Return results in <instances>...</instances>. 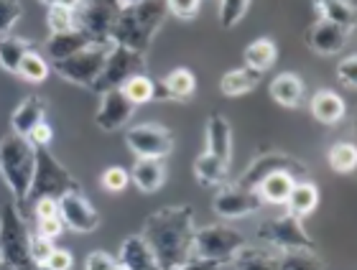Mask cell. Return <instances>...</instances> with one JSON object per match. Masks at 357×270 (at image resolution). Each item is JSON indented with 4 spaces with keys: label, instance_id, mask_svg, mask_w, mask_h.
I'll return each mask as SVG.
<instances>
[{
    "label": "cell",
    "instance_id": "cell-44",
    "mask_svg": "<svg viewBox=\"0 0 357 270\" xmlns=\"http://www.w3.org/2000/svg\"><path fill=\"white\" fill-rule=\"evenodd\" d=\"M118 268V257H112L105 250H92L84 257V270H115Z\"/></svg>",
    "mask_w": 357,
    "mask_h": 270
},
{
    "label": "cell",
    "instance_id": "cell-2",
    "mask_svg": "<svg viewBox=\"0 0 357 270\" xmlns=\"http://www.w3.org/2000/svg\"><path fill=\"white\" fill-rule=\"evenodd\" d=\"M166 15H169L166 0H138L133 6H126L115 21L110 41L130 51L146 54L158 29L164 26Z\"/></svg>",
    "mask_w": 357,
    "mask_h": 270
},
{
    "label": "cell",
    "instance_id": "cell-45",
    "mask_svg": "<svg viewBox=\"0 0 357 270\" xmlns=\"http://www.w3.org/2000/svg\"><path fill=\"white\" fill-rule=\"evenodd\" d=\"M29 141L36 145V148H52V141H54V128L49 125L46 120H41L36 128L29 133Z\"/></svg>",
    "mask_w": 357,
    "mask_h": 270
},
{
    "label": "cell",
    "instance_id": "cell-7",
    "mask_svg": "<svg viewBox=\"0 0 357 270\" xmlns=\"http://www.w3.org/2000/svg\"><path fill=\"white\" fill-rule=\"evenodd\" d=\"M245 235L227 225H207L194 232L192 255L202 260H215L220 265H227L235 257L240 248H245Z\"/></svg>",
    "mask_w": 357,
    "mask_h": 270
},
{
    "label": "cell",
    "instance_id": "cell-13",
    "mask_svg": "<svg viewBox=\"0 0 357 270\" xmlns=\"http://www.w3.org/2000/svg\"><path fill=\"white\" fill-rule=\"evenodd\" d=\"M120 10V0H84L82 8L77 10V23L79 29L87 31L89 36L100 44H112L110 33L115 29Z\"/></svg>",
    "mask_w": 357,
    "mask_h": 270
},
{
    "label": "cell",
    "instance_id": "cell-25",
    "mask_svg": "<svg viewBox=\"0 0 357 270\" xmlns=\"http://www.w3.org/2000/svg\"><path fill=\"white\" fill-rule=\"evenodd\" d=\"M294 184H296V179H294V176H289V173H268L266 179L258 181L255 191H258V196L263 199V204L286 207Z\"/></svg>",
    "mask_w": 357,
    "mask_h": 270
},
{
    "label": "cell",
    "instance_id": "cell-1",
    "mask_svg": "<svg viewBox=\"0 0 357 270\" xmlns=\"http://www.w3.org/2000/svg\"><path fill=\"white\" fill-rule=\"evenodd\" d=\"M194 209L189 204H174L149 214V219L143 222L141 237L153 250L161 270H172L194 257Z\"/></svg>",
    "mask_w": 357,
    "mask_h": 270
},
{
    "label": "cell",
    "instance_id": "cell-3",
    "mask_svg": "<svg viewBox=\"0 0 357 270\" xmlns=\"http://www.w3.org/2000/svg\"><path fill=\"white\" fill-rule=\"evenodd\" d=\"M36 166V145L23 135L8 133L0 138V176L10 189L18 207L29 202V189Z\"/></svg>",
    "mask_w": 357,
    "mask_h": 270
},
{
    "label": "cell",
    "instance_id": "cell-49",
    "mask_svg": "<svg viewBox=\"0 0 357 270\" xmlns=\"http://www.w3.org/2000/svg\"><path fill=\"white\" fill-rule=\"evenodd\" d=\"M225 265L215 263V260H202V257H189L186 263L176 265V268L172 270H222Z\"/></svg>",
    "mask_w": 357,
    "mask_h": 270
},
{
    "label": "cell",
    "instance_id": "cell-12",
    "mask_svg": "<svg viewBox=\"0 0 357 270\" xmlns=\"http://www.w3.org/2000/svg\"><path fill=\"white\" fill-rule=\"evenodd\" d=\"M266 204L258 196L255 189L240 186V184H225L217 189L215 199H212V212L222 219H243L250 214H258Z\"/></svg>",
    "mask_w": 357,
    "mask_h": 270
},
{
    "label": "cell",
    "instance_id": "cell-28",
    "mask_svg": "<svg viewBox=\"0 0 357 270\" xmlns=\"http://www.w3.org/2000/svg\"><path fill=\"white\" fill-rule=\"evenodd\" d=\"M261 72H253V69L248 67L230 69L220 79V92H222L225 97H243V95L253 92L261 84Z\"/></svg>",
    "mask_w": 357,
    "mask_h": 270
},
{
    "label": "cell",
    "instance_id": "cell-26",
    "mask_svg": "<svg viewBox=\"0 0 357 270\" xmlns=\"http://www.w3.org/2000/svg\"><path fill=\"white\" fill-rule=\"evenodd\" d=\"M161 87H164L169 102H189L197 92V79H194L192 69L176 67L161 79Z\"/></svg>",
    "mask_w": 357,
    "mask_h": 270
},
{
    "label": "cell",
    "instance_id": "cell-33",
    "mask_svg": "<svg viewBox=\"0 0 357 270\" xmlns=\"http://www.w3.org/2000/svg\"><path fill=\"white\" fill-rule=\"evenodd\" d=\"M31 49H33V44H31L29 38H21V36H15V33L0 36V69L8 72V74H15L21 59Z\"/></svg>",
    "mask_w": 357,
    "mask_h": 270
},
{
    "label": "cell",
    "instance_id": "cell-30",
    "mask_svg": "<svg viewBox=\"0 0 357 270\" xmlns=\"http://www.w3.org/2000/svg\"><path fill=\"white\" fill-rule=\"evenodd\" d=\"M243 59H245V67L253 69V72H268V69L273 67L275 59H278V46H275L273 38H255L250 44L245 46V51H243Z\"/></svg>",
    "mask_w": 357,
    "mask_h": 270
},
{
    "label": "cell",
    "instance_id": "cell-20",
    "mask_svg": "<svg viewBox=\"0 0 357 270\" xmlns=\"http://www.w3.org/2000/svg\"><path fill=\"white\" fill-rule=\"evenodd\" d=\"M92 41H95V38L89 36L87 31H82V29H72V31H64V33H52L44 44L46 61L67 59V56L77 54L79 49L89 46Z\"/></svg>",
    "mask_w": 357,
    "mask_h": 270
},
{
    "label": "cell",
    "instance_id": "cell-40",
    "mask_svg": "<svg viewBox=\"0 0 357 270\" xmlns=\"http://www.w3.org/2000/svg\"><path fill=\"white\" fill-rule=\"evenodd\" d=\"M23 15L21 0H0V36L13 33V29L18 26Z\"/></svg>",
    "mask_w": 357,
    "mask_h": 270
},
{
    "label": "cell",
    "instance_id": "cell-16",
    "mask_svg": "<svg viewBox=\"0 0 357 270\" xmlns=\"http://www.w3.org/2000/svg\"><path fill=\"white\" fill-rule=\"evenodd\" d=\"M350 33L352 31H347L344 26H337V23H332V21L317 18V21L306 29L304 41L314 54H319V56H335V54L344 51V46L350 41Z\"/></svg>",
    "mask_w": 357,
    "mask_h": 270
},
{
    "label": "cell",
    "instance_id": "cell-19",
    "mask_svg": "<svg viewBox=\"0 0 357 270\" xmlns=\"http://www.w3.org/2000/svg\"><path fill=\"white\" fill-rule=\"evenodd\" d=\"M166 158H138L130 168V181L135 184L138 191L143 194H153L166 184Z\"/></svg>",
    "mask_w": 357,
    "mask_h": 270
},
{
    "label": "cell",
    "instance_id": "cell-10",
    "mask_svg": "<svg viewBox=\"0 0 357 270\" xmlns=\"http://www.w3.org/2000/svg\"><path fill=\"white\" fill-rule=\"evenodd\" d=\"M126 145L135 158H166L174 150V133L161 122H138L126 128Z\"/></svg>",
    "mask_w": 357,
    "mask_h": 270
},
{
    "label": "cell",
    "instance_id": "cell-50",
    "mask_svg": "<svg viewBox=\"0 0 357 270\" xmlns=\"http://www.w3.org/2000/svg\"><path fill=\"white\" fill-rule=\"evenodd\" d=\"M82 3H84V0H56V6L67 8V10H75V13L82 8Z\"/></svg>",
    "mask_w": 357,
    "mask_h": 270
},
{
    "label": "cell",
    "instance_id": "cell-27",
    "mask_svg": "<svg viewBox=\"0 0 357 270\" xmlns=\"http://www.w3.org/2000/svg\"><path fill=\"white\" fill-rule=\"evenodd\" d=\"M227 168L230 164H225L220 158L209 156L207 150L194 161V179L199 181L204 189H220L227 184Z\"/></svg>",
    "mask_w": 357,
    "mask_h": 270
},
{
    "label": "cell",
    "instance_id": "cell-15",
    "mask_svg": "<svg viewBox=\"0 0 357 270\" xmlns=\"http://www.w3.org/2000/svg\"><path fill=\"white\" fill-rule=\"evenodd\" d=\"M138 107L123 95L120 90H110L100 95V105L95 113V125L102 133H118V130L128 128Z\"/></svg>",
    "mask_w": 357,
    "mask_h": 270
},
{
    "label": "cell",
    "instance_id": "cell-38",
    "mask_svg": "<svg viewBox=\"0 0 357 270\" xmlns=\"http://www.w3.org/2000/svg\"><path fill=\"white\" fill-rule=\"evenodd\" d=\"M100 186L107 194H120V191H126L130 186V173L123 166H107L102 176H100Z\"/></svg>",
    "mask_w": 357,
    "mask_h": 270
},
{
    "label": "cell",
    "instance_id": "cell-35",
    "mask_svg": "<svg viewBox=\"0 0 357 270\" xmlns=\"http://www.w3.org/2000/svg\"><path fill=\"white\" fill-rule=\"evenodd\" d=\"M329 168L335 173H342V176H350L357 166V148L355 143L350 141H340L329 148Z\"/></svg>",
    "mask_w": 357,
    "mask_h": 270
},
{
    "label": "cell",
    "instance_id": "cell-11",
    "mask_svg": "<svg viewBox=\"0 0 357 270\" xmlns=\"http://www.w3.org/2000/svg\"><path fill=\"white\" fill-rule=\"evenodd\" d=\"M268 173H289V176H294L296 181H304L306 176H309V168H306V166L301 164L296 156H289V153H275V150H271V153L255 156L253 161H250V166L243 171V176H240L235 184H240V186H248V189H255V186H258V181L266 179Z\"/></svg>",
    "mask_w": 357,
    "mask_h": 270
},
{
    "label": "cell",
    "instance_id": "cell-42",
    "mask_svg": "<svg viewBox=\"0 0 357 270\" xmlns=\"http://www.w3.org/2000/svg\"><path fill=\"white\" fill-rule=\"evenodd\" d=\"M54 250V240H49V237H44V235L33 232L31 235V242H29V253H31V260H33V265H41L49 260V255H52Z\"/></svg>",
    "mask_w": 357,
    "mask_h": 270
},
{
    "label": "cell",
    "instance_id": "cell-14",
    "mask_svg": "<svg viewBox=\"0 0 357 270\" xmlns=\"http://www.w3.org/2000/svg\"><path fill=\"white\" fill-rule=\"evenodd\" d=\"M56 202H59V217L64 222V230H72L77 235H89L95 232L102 222L100 212L89 204V199L82 194V189L59 196Z\"/></svg>",
    "mask_w": 357,
    "mask_h": 270
},
{
    "label": "cell",
    "instance_id": "cell-32",
    "mask_svg": "<svg viewBox=\"0 0 357 270\" xmlns=\"http://www.w3.org/2000/svg\"><path fill=\"white\" fill-rule=\"evenodd\" d=\"M314 10L324 21L344 26L347 31L355 29V6L350 0H314Z\"/></svg>",
    "mask_w": 357,
    "mask_h": 270
},
{
    "label": "cell",
    "instance_id": "cell-4",
    "mask_svg": "<svg viewBox=\"0 0 357 270\" xmlns=\"http://www.w3.org/2000/svg\"><path fill=\"white\" fill-rule=\"evenodd\" d=\"M29 242L31 232L21 207L15 202L3 204V209H0V260L18 270H33Z\"/></svg>",
    "mask_w": 357,
    "mask_h": 270
},
{
    "label": "cell",
    "instance_id": "cell-5",
    "mask_svg": "<svg viewBox=\"0 0 357 270\" xmlns=\"http://www.w3.org/2000/svg\"><path fill=\"white\" fill-rule=\"evenodd\" d=\"M82 184L72 176L67 166L54 156L52 148H36V166H33V179L29 189V202H36L41 196L59 199L69 191H79Z\"/></svg>",
    "mask_w": 357,
    "mask_h": 270
},
{
    "label": "cell",
    "instance_id": "cell-31",
    "mask_svg": "<svg viewBox=\"0 0 357 270\" xmlns=\"http://www.w3.org/2000/svg\"><path fill=\"white\" fill-rule=\"evenodd\" d=\"M230 263L235 270H278V257L271 250L255 248V245L240 248Z\"/></svg>",
    "mask_w": 357,
    "mask_h": 270
},
{
    "label": "cell",
    "instance_id": "cell-48",
    "mask_svg": "<svg viewBox=\"0 0 357 270\" xmlns=\"http://www.w3.org/2000/svg\"><path fill=\"white\" fill-rule=\"evenodd\" d=\"M46 265L54 268V270H72L75 268V255L64 248H54L52 255H49V260H46Z\"/></svg>",
    "mask_w": 357,
    "mask_h": 270
},
{
    "label": "cell",
    "instance_id": "cell-21",
    "mask_svg": "<svg viewBox=\"0 0 357 270\" xmlns=\"http://www.w3.org/2000/svg\"><path fill=\"white\" fill-rule=\"evenodd\" d=\"M309 110H312L314 120L321 122V125H337L347 115V105H344V100L335 90L314 92L312 100H309Z\"/></svg>",
    "mask_w": 357,
    "mask_h": 270
},
{
    "label": "cell",
    "instance_id": "cell-6",
    "mask_svg": "<svg viewBox=\"0 0 357 270\" xmlns=\"http://www.w3.org/2000/svg\"><path fill=\"white\" fill-rule=\"evenodd\" d=\"M112 44H100V41H92L89 46L79 49L77 54L67 56V59L59 61H49V69L54 74H59L64 82L77 84L82 90H92V84L97 82V77L102 72L105 59L110 54Z\"/></svg>",
    "mask_w": 357,
    "mask_h": 270
},
{
    "label": "cell",
    "instance_id": "cell-22",
    "mask_svg": "<svg viewBox=\"0 0 357 270\" xmlns=\"http://www.w3.org/2000/svg\"><path fill=\"white\" fill-rule=\"evenodd\" d=\"M268 92H271V100L278 102L281 107H301L304 105V95H306V87H304V79L294 72H283V74H275L273 82L268 84Z\"/></svg>",
    "mask_w": 357,
    "mask_h": 270
},
{
    "label": "cell",
    "instance_id": "cell-37",
    "mask_svg": "<svg viewBox=\"0 0 357 270\" xmlns=\"http://www.w3.org/2000/svg\"><path fill=\"white\" fill-rule=\"evenodd\" d=\"M46 26H49L52 33H64V31L79 29L75 10H67V8L56 6V3L46 8Z\"/></svg>",
    "mask_w": 357,
    "mask_h": 270
},
{
    "label": "cell",
    "instance_id": "cell-24",
    "mask_svg": "<svg viewBox=\"0 0 357 270\" xmlns=\"http://www.w3.org/2000/svg\"><path fill=\"white\" fill-rule=\"evenodd\" d=\"M120 92H123V95H126L135 107L146 105V102H161V100H166V92H164V87H161V79H151L149 74L130 77V79L120 87Z\"/></svg>",
    "mask_w": 357,
    "mask_h": 270
},
{
    "label": "cell",
    "instance_id": "cell-54",
    "mask_svg": "<svg viewBox=\"0 0 357 270\" xmlns=\"http://www.w3.org/2000/svg\"><path fill=\"white\" fill-rule=\"evenodd\" d=\"M38 3H44V6L49 8V6H54V3H56V0H38Z\"/></svg>",
    "mask_w": 357,
    "mask_h": 270
},
{
    "label": "cell",
    "instance_id": "cell-51",
    "mask_svg": "<svg viewBox=\"0 0 357 270\" xmlns=\"http://www.w3.org/2000/svg\"><path fill=\"white\" fill-rule=\"evenodd\" d=\"M0 270H18V268H13V265H8V263H3V260H0Z\"/></svg>",
    "mask_w": 357,
    "mask_h": 270
},
{
    "label": "cell",
    "instance_id": "cell-18",
    "mask_svg": "<svg viewBox=\"0 0 357 270\" xmlns=\"http://www.w3.org/2000/svg\"><path fill=\"white\" fill-rule=\"evenodd\" d=\"M207 153L220 158L225 164H230L232 158V125L230 120L220 113H212L207 118Z\"/></svg>",
    "mask_w": 357,
    "mask_h": 270
},
{
    "label": "cell",
    "instance_id": "cell-34",
    "mask_svg": "<svg viewBox=\"0 0 357 270\" xmlns=\"http://www.w3.org/2000/svg\"><path fill=\"white\" fill-rule=\"evenodd\" d=\"M15 74L21 77L23 82L41 84L49 79L52 69H49V61H46L44 54H38L36 49H31V51H26V56L21 59V64H18V69H15Z\"/></svg>",
    "mask_w": 357,
    "mask_h": 270
},
{
    "label": "cell",
    "instance_id": "cell-43",
    "mask_svg": "<svg viewBox=\"0 0 357 270\" xmlns=\"http://www.w3.org/2000/svg\"><path fill=\"white\" fill-rule=\"evenodd\" d=\"M199 6H202V0H166L169 13L181 18V21H192V18H197Z\"/></svg>",
    "mask_w": 357,
    "mask_h": 270
},
{
    "label": "cell",
    "instance_id": "cell-17",
    "mask_svg": "<svg viewBox=\"0 0 357 270\" xmlns=\"http://www.w3.org/2000/svg\"><path fill=\"white\" fill-rule=\"evenodd\" d=\"M118 265H123L128 270H161L153 250L149 248V242L143 240L141 235H130V237L120 242Z\"/></svg>",
    "mask_w": 357,
    "mask_h": 270
},
{
    "label": "cell",
    "instance_id": "cell-52",
    "mask_svg": "<svg viewBox=\"0 0 357 270\" xmlns=\"http://www.w3.org/2000/svg\"><path fill=\"white\" fill-rule=\"evenodd\" d=\"M33 270H54V268H49L46 263H41V265H33Z\"/></svg>",
    "mask_w": 357,
    "mask_h": 270
},
{
    "label": "cell",
    "instance_id": "cell-55",
    "mask_svg": "<svg viewBox=\"0 0 357 270\" xmlns=\"http://www.w3.org/2000/svg\"><path fill=\"white\" fill-rule=\"evenodd\" d=\"M115 270H128V268H123V265H118V268H115Z\"/></svg>",
    "mask_w": 357,
    "mask_h": 270
},
{
    "label": "cell",
    "instance_id": "cell-9",
    "mask_svg": "<svg viewBox=\"0 0 357 270\" xmlns=\"http://www.w3.org/2000/svg\"><path fill=\"white\" fill-rule=\"evenodd\" d=\"M135 74H146V54L130 51V49H123V46H110V54L105 59V67L97 77V82L92 84L95 95H102V92L120 90L123 84Z\"/></svg>",
    "mask_w": 357,
    "mask_h": 270
},
{
    "label": "cell",
    "instance_id": "cell-46",
    "mask_svg": "<svg viewBox=\"0 0 357 270\" xmlns=\"http://www.w3.org/2000/svg\"><path fill=\"white\" fill-rule=\"evenodd\" d=\"M36 232L49 237V240H56L64 232V222L61 217H46V219H36Z\"/></svg>",
    "mask_w": 357,
    "mask_h": 270
},
{
    "label": "cell",
    "instance_id": "cell-39",
    "mask_svg": "<svg viewBox=\"0 0 357 270\" xmlns=\"http://www.w3.org/2000/svg\"><path fill=\"white\" fill-rule=\"evenodd\" d=\"M250 0H220V23L222 29H235L248 13Z\"/></svg>",
    "mask_w": 357,
    "mask_h": 270
},
{
    "label": "cell",
    "instance_id": "cell-8",
    "mask_svg": "<svg viewBox=\"0 0 357 270\" xmlns=\"http://www.w3.org/2000/svg\"><path fill=\"white\" fill-rule=\"evenodd\" d=\"M255 237H261L266 245L281 250V253H296V250H317L314 240L304 230V222L296 214H281L275 219H266L255 227Z\"/></svg>",
    "mask_w": 357,
    "mask_h": 270
},
{
    "label": "cell",
    "instance_id": "cell-36",
    "mask_svg": "<svg viewBox=\"0 0 357 270\" xmlns=\"http://www.w3.org/2000/svg\"><path fill=\"white\" fill-rule=\"evenodd\" d=\"M278 270H327L317 250H296L278 257Z\"/></svg>",
    "mask_w": 357,
    "mask_h": 270
},
{
    "label": "cell",
    "instance_id": "cell-23",
    "mask_svg": "<svg viewBox=\"0 0 357 270\" xmlns=\"http://www.w3.org/2000/svg\"><path fill=\"white\" fill-rule=\"evenodd\" d=\"M41 120H46V102H44V97L31 95V97L21 100L18 107L13 110V115H10V133L29 138V133L36 128Z\"/></svg>",
    "mask_w": 357,
    "mask_h": 270
},
{
    "label": "cell",
    "instance_id": "cell-53",
    "mask_svg": "<svg viewBox=\"0 0 357 270\" xmlns=\"http://www.w3.org/2000/svg\"><path fill=\"white\" fill-rule=\"evenodd\" d=\"M133 3H138V0H120V6L126 8V6H133Z\"/></svg>",
    "mask_w": 357,
    "mask_h": 270
},
{
    "label": "cell",
    "instance_id": "cell-29",
    "mask_svg": "<svg viewBox=\"0 0 357 270\" xmlns=\"http://www.w3.org/2000/svg\"><path fill=\"white\" fill-rule=\"evenodd\" d=\"M317 207H319V186L309 179L296 181L289 194V202H286V212L296 214V217H309Z\"/></svg>",
    "mask_w": 357,
    "mask_h": 270
},
{
    "label": "cell",
    "instance_id": "cell-47",
    "mask_svg": "<svg viewBox=\"0 0 357 270\" xmlns=\"http://www.w3.org/2000/svg\"><path fill=\"white\" fill-rule=\"evenodd\" d=\"M33 207V217L46 219V217H59V202L56 199H49V196H41L36 202H31Z\"/></svg>",
    "mask_w": 357,
    "mask_h": 270
},
{
    "label": "cell",
    "instance_id": "cell-41",
    "mask_svg": "<svg viewBox=\"0 0 357 270\" xmlns=\"http://www.w3.org/2000/svg\"><path fill=\"white\" fill-rule=\"evenodd\" d=\"M337 82L342 84L347 92L357 90V56L355 54H347V56L337 64Z\"/></svg>",
    "mask_w": 357,
    "mask_h": 270
}]
</instances>
